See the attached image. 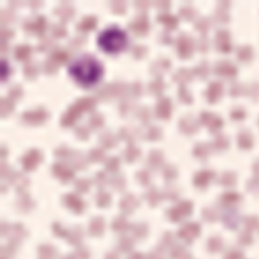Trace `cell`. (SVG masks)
Wrapping results in <instances>:
<instances>
[{"mask_svg": "<svg viewBox=\"0 0 259 259\" xmlns=\"http://www.w3.org/2000/svg\"><path fill=\"white\" fill-rule=\"evenodd\" d=\"M70 74L76 81H79L80 84L91 86V84H95L101 79L102 67L97 60H94L91 57H84V58H80L71 64Z\"/></svg>", "mask_w": 259, "mask_h": 259, "instance_id": "obj_1", "label": "cell"}, {"mask_svg": "<svg viewBox=\"0 0 259 259\" xmlns=\"http://www.w3.org/2000/svg\"><path fill=\"white\" fill-rule=\"evenodd\" d=\"M126 40H127L126 34L120 28L111 27V28L101 33V36L98 37V45L102 51H105L108 54H116L124 48Z\"/></svg>", "mask_w": 259, "mask_h": 259, "instance_id": "obj_2", "label": "cell"}, {"mask_svg": "<svg viewBox=\"0 0 259 259\" xmlns=\"http://www.w3.org/2000/svg\"><path fill=\"white\" fill-rule=\"evenodd\" d=\"M6 73H8V64L6 61H2V79H6Z\"/></svg>", "mask_w": 259, "mask_h": 259, "instance_id": "obj_3", "label": "cell"}]
</instances>
